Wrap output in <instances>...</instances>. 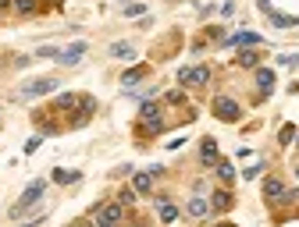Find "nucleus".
Wrapping results in <instances>:
<instances>
[{
	"instance_id": "obj_33",
	"label": "nucleus",
	"mask_w": 299,
	"mask_h": 227,
	"mask_svg": "<svg viewBox=\"0 0 299 227\" xmlns=\"http://www.w3.org/2000/svg\"><path fill=\"white\" fill-rule=\"evenodd\" d=\"M136 227H143V224H136Z\"/></svg>"
},
{
	"instance_id": "obj_7",
	"label": "nucleus",
	"mask_w": 299,
	"mask_h": 227,
	"mask_svg": "<svg viewBox=\"0 0 299 227\" xmlns=\"http://www.w3.org/2000/svg\"><path fill=\"white\" fill-rule=\"evenodd\" d=\"M82 54H86V43H75V46H68V50H65V54H61L57 61L72 68V64H78V57H82Z\"/></svg>"
},
{
	"instance_id": "obj_2",
	"label": "nucleus",
	"mask_w": 299,
	"mask_h": 227,
	"mask_svg": "<svg viewBox=\"0 0 299 227\" xmlns=\"http://www.w3.org/2000/svg\"><path fill=\"white\" fill-rule=\"evenodd\" d=\"M239 114H242V107L235 99H228V96H218L214 99V117L218 121H239Z\"/></svg>"
},
{
	"instance_id": "obj_6",
	"label": "nucleus",
	"mask_w": 299,
	"mask_h": 227,
	"mask_svg": "<svg viewBox=\"0 0 299 227\" xmlns=\"http://www.w3.org/2000/svg\"><path fill=\"white\" fill-rule=\"evenodd\" d=\"M200 160L203 163H210V167H218V146H214V139H203V146H200Z\"/></svg>"
},
{
	"instance_id": "obj_11",
	"label": "nucleus",
	"mask_w": 299,
	"mask_h": 227,
	"mask_svg": "<svg viewBox=\"0 0 299 227\" xmlns=\"http://www.w3.org/2000/svg\"><path fill=\"white\" fill-rule=\"evenodd\" d=\"M189 82L207 85V82H210V71H207V68H189V71H185V85H189Z\"/></svg>"
},
{
	"instance_id": "obj_25",
	"label": "nucleus",
	"mask_w": 299,
	"mask_h": 227,
	"mask_svg": "<svg viewBox=\"0 0 299 227\" xmlns=\"http://www.w3.org/2000/svg\"><path fill=\"white\" fill-rule=\"evenodd\" d=\"M39 146H43V139H39V135H32V139H29V142H25V153H29V156H32V153L39 149Z\"/></svg>"
},
{
	"instance_id": "obj_28",
	"label": "nucleus",
	"mask_w": 299,
	"mask_h": 227,
	"mask_svg": "<svg viewBox=\"0 0 299 227\" xmlns=\"http://www.w3.org/2000/svg\"><path fill=\"white\" fill-rule=\"evenodd\" d=\"M260 170H264V163H253V167H246V170H242V174H246V178H257V174H260Z\"/></svg>"
},
{
	"instance_id": "obj_22",
	"label": "nucleus",
	"mask_w": 299,
	"mask_h": 227,
	"mask_svg": "<svg viewBox=\"0 0 299 227\" xmlns=\"http://www.w3.org/2000/svg\"><path fill=\"white\" fill-rule=\"evenodd\" d=\"M14 11L18 14H32L36 11V0H14Z\"/></svg>"
},
{
	"instance_id": "obj_31",
	"label": "nucleus",
	"mask_w": 299,
	"mask_h": 227,
	"mask_svg": "<svg viewBox=\"0 0 299 227\" xmlns=\"http://www.w3.org/2000/svg\"><path fill=\"white\" fill-rule=\"evenodd\" d=\"M218 227H235V224H218Z\"/></svg>"
},
{
	"instance_id": "obj_29",
	"label": "nucleus",
	"mask_w": 299,
	"mask_h": 227,
	"mask_svg": "<svg viewBox=\"0 0 299 227\" xmlns=\"http://www.w3.org/2000/svg\"><path fill=\"white\" fill-rule=\"evenodd\" d=\"M36 224H43V217H36V220H29V224H18V227H36Z\"/></svg>"
},
{
	"instance_id": "obj_4",
	"label": "nucleus",
	"mask_w": 299,
	"mask_h": 227,
	"mask_svg": "<svg viewBox=\"0 0 299 227\" xmlns=\"http://www.w3.org/2000/svg\"><path fill=\"white\" fill-rule=\"evenodd\" d=\"M54 85H57L54 78H36V82H29V85L22 89V96H25V99H29V96H47V92H54Z\"/></svg>"
},
{
	"instance_id": "obj_30",
	"label": "nucleus",
	"mask_w": 299,
	"mask_h": 227,
	"mask_svg": "<svg viewBox=\"0 0 299 227\" xmlns=\"http://www.w3.org/2000/svg\"><path fill=\"white\" fill-rule=\"evenodd\" d=\"M11 4H14V0H0V11H7V7H11Z\"/></svg>"
},
{
	"instance_id": "obj_20",
	"label": "nucleus",
	"mask_w": 299,
	"mask_h": 227,
	"mask_svg": "<svg viewBox=\"0 0 299 227\" xmlns=\"http://www.w3.org/2000/svg\"><path fill=\"white\" fill-rule=\"evenodd\" d=\"M150 188H153V178H150V174H139V178H136V192L150 195Z\"/></svg>"
},
{
	"instance_id": "obj_14",
	"label": "nucleus",
	"mask_w": 299,
	"mask_h": 227,
	"mask_svg": "<svg viewBox=\"0 0 299 227\" xmlns=\"http://www.w3.org/2000/svg\"><path fill=\"white\" fill-rule=\"evenodd\" d=\"M282 192H285V188H282V181H274V178L264 185V195H267L271 203H278V195H282Z\"/></svg>"
},
{
	"instance_id": "obj_1",
	"label": "nucleus",
	"mask_w": 299,
	"mask_h": 227,
	"mask_svg": "<svg viewBox=\"0 0 299 227\" xmlns=\"http://www.w3.org/2000/svg\"><path fill=\"white\" fill-rule=\"evenodd\" d=\"M43 188H47L43 181H32V185L25 188V195H22V203H18V206L11 210V217H22V213H25V210H29L32 203H39V199H43Z\"/></svg>"
},
{
	"instance_id": "obj_15",
	"label": "nucleus",
	"mask_w": 299,
	"mask_h": 227,
	"mask_svg": "<svg viewBox=\"0 0 299 227\" xmlns=\"http://www.w3.org/2000/svg\"><path fill=\"white\" fill-rule=\"evenodd\" d=\"M157 210H160V220H164V224H171V220H178V206H171V203H160Z\"/></svg>"
},
{
	"instance_id": "obj_5",
	"label": "nucleus",
	"mask_w": 299,
	"mask_h": 227,
	"mask_svg": "<svg viewBox=\"0 0 299 227\" xmlns=\"http://www.w3.org/2000/svg\"><path fill=\"white\" fill-rule=\"evenodd\" d=\"M54 107H57V110H78V107H82V96H75V92H61V96L54 99Z\"/></svg>"
},
{
	"instance_id": "obj_18",
	"label": "nucleus",
	"mask_w": 299,
	"mask_h": 227,
	"mask_svg": "<svg viewBox=\"0 0 299 227\" xmlns=\"http://www.w3.org/2000/svg\"><path fill=\"white\" fill-rule=\"evenodd\" d=\"M239 64H242V68H253V64H260V54H257V50H242V54H239Z\"/></svg>"
},
{
	"instance_id": "obj_9",
	"label": "nucleus",
	"mask_w": 299,
	"mask_h": 227,
	"mask_svg": "<svg viewBox=\"0 0 299 227\" xmlns=\"http://www.w3.org/2000/svg\"><path fill=\"white\" fill-rule=\"evenodd\" d=\"M253 43H260V36H257V32H239V36H231V39H228V46H253Z\"/></svg>"
},
{
	"instance_id": "obj_12",
	"label": "nucleus",
	"mask_w": 299,
	"mask_h": 227,
	"mask_svg": "<svg viewBox=\"0 0 299 227\" xmlns=\"http://www.w3.org/2000/svg\"><path fill=\"white\" fill-rule=\"evenodd\" d=\"M139 78H146V64H139V68H129V71L121 75V85H136Z\"/></svg>"
},
{
	"instance_id": "obj_19",
	"label": "nucleus",
	"mask_w": 299,
	"mask_h": 227,
	"mask_svg": "<svg viewBox=\"0 0 299 227\" xmlns=\"http://www.w3.org/2000/svg\"><path fill=\"white\" fill-rule=\"evenodd\" d=\"M210 206H214V210H228V206H231V195H228V192H214V203H210Z\"/></svg>"
},
{
	"instance_id": "obj_8",
	"label": "nucleus",
	"mask_w": 299,
	"mask_h": 227,
	"mask_svg": "<svg viewBox=\"0 0 299 227\" xmlns=\"http://www.w3.org/2000/svg\"><path fill=\"white\" fill-rule=\"evenodd\" d=\"M257 85H260V96H267L271 85H274V71H271V68H260V71H257Z\"/></svg>"
},
{
	"instance_id": "obj_32",
	"label": "nucleus",
	"mask_w": 299,
	"mask_h": 227,
	"mask_svg": "<svg viewBox=\"0 0 299 227\" xmlns=\"http://www.w3.org/2000/svg\"><path fill=\"white\" fill-rule=\"evenodd\" d=\"M296 178H299V167H296Z\"/></svg>"
},
{
	"instance_id": "obj_27",
	"label": "nucleus",
	"mask_w": 299,
	"mask_h": 227,
	"mask_svg": "<svg viewBox=\"0 0 299 227\" xmlns=\"http://www.w3.org/2000/svg\"><path fill=\"white\" fill-rule=\"evenodd\" d=\"M118 199H121V206H129V203H136V192H132V188H125Z\"/></svg>"
},
{
	"instance_id": "obj_21",
	"label": "nucleus",
	"mask_w": 299,
	"mask_h": 227,
	"mask_svg": "<svg viewBox=\"0 0 299 227\" xmlns=\"http://www.w3.org/2000/svg\"><path fill=\"white\" fill-rule=\"evenodd\" d=\"M32 57H43V61H57V57H61V50H54V46H39V50H36Z\"/></svg>"
},
{
	"instance_id": "obj_23",
	"label": "nucleus",
	"mask_w": 299,
	"mask_h": 227,
	"mask_svg": "<svg viewBox=\"0 0 299 227\" xmlns=\"http://www.w3.org/2000/svg\"><path fill=\"white\" fill-rule=\"evenodd\" d=\"M143 124H146V132H150V135H157V132H164V121H160V117H146Z\"/></svg>"
},
{
	"instance_id": "obj_26",
	"label": "nucleus",
	"mask_w": 299,
	"mask_h": 227,
	"mask_svg": "<svg viewBox=\"0 0 299 227\" xmlns=\"http://www.w3.org/2000/svg\"><path fill=\"white\" fill-rule=\"evenodd\" d=\"M146 117H160V110H157V103H143V121Z\"/></svg>"
},
{
	"instance_id": "obj_16",
	"label": "nucleus",
	"mask_w": 299,
	"mask_h": 227,
	"mask_svg": "<svg viewBox=\"0 0 299 227\" xmlns=\"http://www.w3.org/2000/svg\"><path fill=\"white\" fill-rule=\"evenodd\" d=\"M54 181L57 185H75L78 181V170H54Z\"/></svg>"
},
{
	"instance_id": "obj_17",
	"label": "nucleus",
	"mask_w": 299,
	"mask_h": 227,
	"mask_svg": "<svg viewBox=\"0 0 299 227\" xmlns=\"http://www.w3.org/2000/svg\"><path fill=\"white\" fill-rule=\"evenodd\" d=\"M111 54H114V57H118V61H132V57H136V50H132V46H129V43H118V46H114V50H111Z\"/></svg>"
},
{
	"instance_id": "obj_24",
	"label": "nucleus",
	"mask_w": 299,
	"mask_h": 227,
	"mask_svg": "<svg viewBox=\"0 0 299 227\" xmlns=\"http://www.w3.org/2000/svg\"><path fill=\"white\" fill-rule=\"evenodd\" d=\"M292 139H296V128H292V124H285V128H282V146H289Z\"/></svg>"
},
{
	"instance_id": "obj_10",
	"label": "nucleus",
	"mask_w": 299,
	"mask_h": 227,
	"mask_svg": "<svg viewBox=\"0 0 299 227\" xmlns=\"http://www.w3.org/2000/svg\"><path fill=\"white\" fill-rule=\"evenodd\" d=\"M207 213H210V203H207V199H189V217L200 220V217H207Z\"/></svg>"
},
{
	"instance_id": "obj_3",
	"label": "nucleus",
	"mask_w": 299,
	"mask_h": 227,
	"mask_svg": "<svg viewBox=\"0 0 299 227\" xmlns=\"http://www.w3.org/2000/svg\"><path fill=\"white\" fill-rule=\"evenodd\" d=\"M93 217H96V227H114V224H121V203H107V206H100Z\"/></svg>"
},
{
	"instance_id": "obj_13",
	"label": "nucleus",
	"mask_w": 299,
	"mask_h": 227,
	"mask_svg": "<svg viewBox=\"0 0 299 227\" xmlns=\"http://www.w3.org/2000/svg\"><path fill=\"white\" fill-rule=\"evenodd\" d=\"M218 178H221V181H235V167H231V160H218Z\"/></svg>"
}]
</instances>
